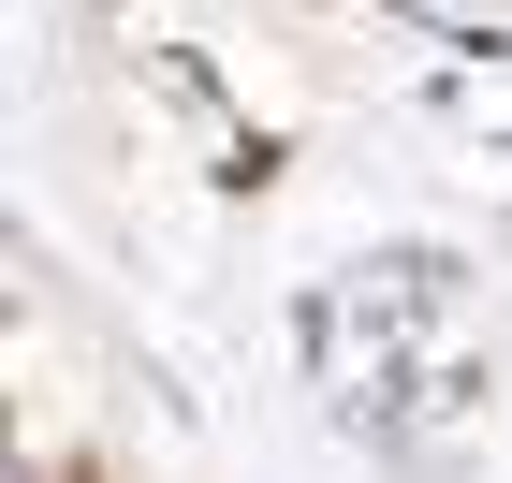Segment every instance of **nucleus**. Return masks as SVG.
<instances>
[{"label": "nucleus", "mask_w": 512, "mask_h": 483, "mask_svg": "<svg viewBox=\"0 0 512 483\" xmlns=\"http://www.w3.org/2000/svg\"><path fill=\"white\" fill-rule=\"evenodd\" d=\"M30 483H88V469H74V454H59V469H30Z\"/></svg>", "instance_id": "f257e3e1"}]
</instances>
